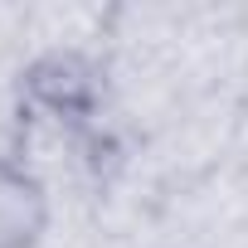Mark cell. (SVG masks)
Returning <instances> with one entry per match:
<instances>
[{
    "mask_svg": "<svg viewBox=\"0 0 248 248\" xmlns=\"http://www.w3.org/2000/svg\"><path fill=\"white\" fill-rule=\"evenodd\" d=\"M49 229L44 185L10 156H0V248H34Z\"/></svg>",
    "mask_w": 248,
    "mask_h": 248,
    "instance_id": "obj_1",
    "label": "cell"
},
{
    "mask_svg": "<svg viewBox=\"0 0 248 248\" xmlns=\"http://www.w3.org/2000/svg\"><path fill=\"white\" fill-rule=\"evenodd\" d=\"M25 83H30V93L49 112H59L68 122H83L93 112V102H97V73L78 54H49V59H39Z\"/></svg>",
    "mask_w": 248,
    "mask_h": 248,
    "instance_id": "obj_2",
    "label": "cell"
}]
</instances>
